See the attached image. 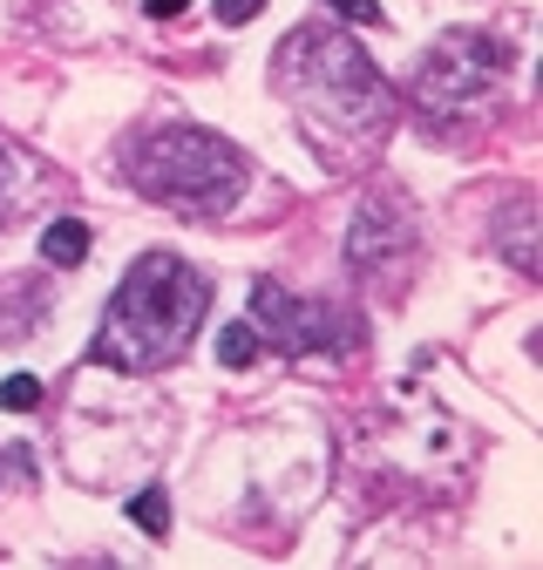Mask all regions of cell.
Wrapping results in <instances>:
<instances>
[{"mask_svg":"<svg viewBox=\"0 0 543 570\" xmlns=\"http://www.w3.org/2000/svg\"><path fill=\"white\" fill-rule=\"evenodd\" d=\"M204 306H211V285H204L197 265H184L170 252H144L122 272L116 299L96 326L89 361L116 367V374H150L177 346H190V333L204 326Z\"/></svg>","mask_w":543,"mask_h":570,"instance_id":"1","label":"cell"},{"mask_svg":"<svg viewBox=\"0 0 543 570\" xmlns=\"http://www.w3.org/2000/svg\"><path fill=\"white\" fill-rule=\"evenodd\" d=\"M251 326H265L272 346H286V353H319L333 333H339V340H354V326L339 320L326 299H293L286 285H272V278L251 285Z\"/></svg>","mask_w":543,"mask_h":570,"instance_id":"5","label":"cell"},{"mask_svg":"<svg viewBox=\"0 0 543 570\" xmlns=\"http://www.w3.org/2000/svg\"><path fill=\"white\" fill-rule=\"evenodd\" d=\"M0 407H8V414H34L41 407V381L34 374H8V381H0Z\"/></svg>","mask_w":543,"mask_h":570,"instance_id":"10","label":"cell"},{"mask_svg":"<svg viewBox=\"0 0 543 570\" xmlns=\"http://www.w3.org/2000/svg\"><path fill=\"white\" fill-rule=\"evenodd\" d=\"M8 177H14V164H8V150H0V210H8Z\"/></svg>","mask_w":543,"mask_h":570,"instance_id":"14","label":"cell"},{"mask_svg":"<svg viewBox=\"0 0 543 570\" xmlns=\"http://www.w3.org/2000/svg\"><path fill=\"white\" fill-rule=\"evenodd\" d=\"M129 523L144 530V537H170V495H164V489H136Z\"/></svg>","mask_w":543,"mask_h":570,"instance_id":"7","label":"cell"},{"mask_svg":"<svg viewBox=\"0 0 543 570\" xmlns=\"http://www.w3.org/2000/svg\"><path fill=\"white\" fill-rule=\"evenodd\" d=\"M144 8H150V21H170V14H184V8H190V0H144Z\"/></svg>","mask_w":543,"mask_h":570,"instance_id":"13","label":"cell"},{"mask_svg":"<svg viewBox=\"0 0 543 570\" xmlns=\"http://www.w3.org/2000/svg\"><path fill=\"white\" fill-rule=\"evenodd\" d=\"M503 68H510V41L483 35V28H448L422 55V68H415V96L435 116H462V109H475V102L496 89Z\"/></svg>","mask_w":543,"mask_h":570,"instance_id":"4","label":"cell"},{"mask_svg":"<svg viewBox=\"0 0 543 570\" xmlns=\"http://www.w3.org/2000/svg\"><path fill=\"white\" fill-rule=\"evenodd\" d=\"M272 76H279L286 102H299V116L326 136H374L387 129V89L374 76V61L339 35V28H299L279 41V55H272Z\"/></svg>","mask_w":543,"mask_h":570,"instance_id":"2","label":"cell"},{"mask_svg":"<svg viewBox=\"0 0 543 570\" xmlns=\"http://www.w3.org/2000/svg\"><path fill=\"white\" fill-rule=\"evenodd\" d=\"M129 177L150 204H170L184 218H225V210L245 197V157L225 136L190 129V122H164L150 136H136L129 150Z\"/></svg>","mask_w":543,"mask_h":570,"instance_id":"3","label":"cell"},{"mask_svg":"<svg viewBox=\"0 0 543 570\" xmlns=\"http://www.w3.org/2000/svg\"><path fill=\"white\" fill-rule=\"evenodd\" d=\"M258 8H265V0H218V21H225V28H245Z\"/></svg>","mask_w":543,"mask_h":570,"instance_id":"12","label":"cell"},{"mask_svg":"<svg viewBox=\"0 0 543 570\" xmlns=\"http://www.w3.org/2000/svg\"><path fill=\"white\" fill-rule=\"evenodd\" d=\"M503 252H510L516 272H536V252H530V204L510 210V238H503Z\"/></svg>","mask_w":543,"mask_h":570,"instance_id":"9","label":"cell"},{"mask_svg":"<svg viewBox=\"0 0 543 570\" xmlns=\"http://www.w3.org/2000/svg\"><path fill=\"white\" fill-rule=\"evenodd\" d=\"M89 258V225L82 218H55L41 232V265H61V272H76Z\"/></svg>","mask_w":543,"mask_h":570,"instance_id":"6","label":"cell"},{"mask_svg":"<svg viewBox=\"0 0 543 570\" xmlns=\"http://www.w3.org/2000/svg\"><path fill=\"white\" fill-rule=\"evenodd\" d=\"M326 8L339 21H354V28H381V0H326Z\"/></svg>","mask_w":543,"mask_h":570,"instance_id":"11","label":"cell"},{"mask_svg":"<svg viewBox=\"0 0 543 570\" xmlns=\"http://www.w3.org/2000/svg\"><path fill=\"white\" fill-rule=\"evenodd\" d=\"M218 361H225V367H251V361H258V326H245V320L225 326V333H218Z\"/></svg>","mask_w":543,"mask_h":570,"instance_id":"8","label":"cell"}]
</instances>
